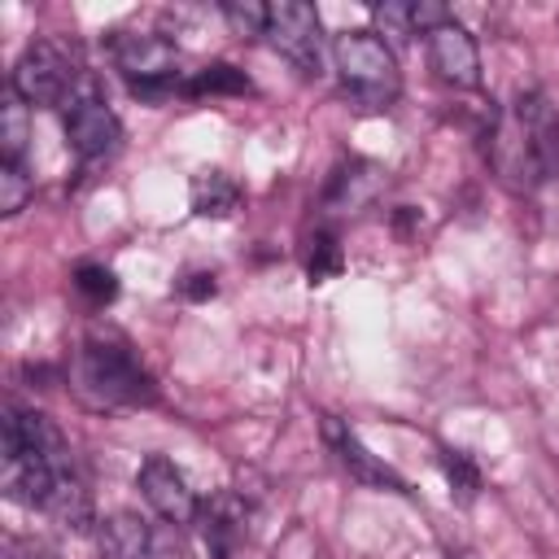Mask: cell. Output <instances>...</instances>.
I'll list each match as a JSON object with an SVG mask.
<instances>
[{
	"instance_id": "6da1fadb",
	"label": "cell",
	"mask_w": 559,
	"mask_h": 559,
	"mask_svg": "<svg viewBox=\"0 0 559 559\" xmlns=\"http://www.w3.org/2000/svg\"><path fill=\"white\" fill-rule=\"evenodd\" d=\"M489 157L511 188H537L559 166V114L542 92H524L507 114H498Z\"/></svg>"
},
{
	"instance_id": "7a4b0ae2",
	"label": "cell",
	"mask_w": 559,
	"mask_h": 559,
	"mask_svg": "<svg viewBox=\"0 0 559 559\" xmlns=\"http://www.w3.org/2000/svg\"><path fill=\"white\" fill-rule=\"evenodd\" d=\"M74 393L87 406H131L144 402L153 389H148V371L135 362L127 345L87 341L74 358Z\"/></svg>"
},
{
	"instance_id": "3957f363",
	"label": "cell",
	"mask_w": 559,
	"mask_h": 559,
	"mask_svg": "<svg viewBox=\"0 0 559 559\" xmlns=\"http://www.w3.org/2000/svg\"><path fill=\"white\" fill-rule=\"evenodd\" d=\"M332 57H336L345 92L362 109H380V105H389L397 96V87H402L397 57H393V48L376 31H345V35H336Z\"/></svg>"
},
{
	"instance_id": "277c9868",
	"label": "cell",
	"mask_w": 559,
	"mask_h": 559,
	"mask_svg": "<svg viewBox=\"0 0 559 559\" xmlns=\"http://www.w3.org/2000/svg\"><path fill=\"white\" fill-rule=\"evenodd\" d=\"M114 61L131 79L135 96H166L179 79V48L153 31H127L114 39Z\"/></svg>"
},
{
	"instance_id": "5b68a950",
	"label": "cell",
	"mask_w": 559,
	"mask_h": 559,
	"mask_svg": "<svg viewBox=\"0 0 559 559\" xmlns=\"http://www.w3.org/2000/svg\"><path fill=\"white\" fill-rule=\"evenodd\" d=\"M275 52H284L297 70L314 74L323 61V31H319V13L306 0H275L266 4V31Z\"/></svg>"
},
{
	"instance_id": "8992f818",
	"label": "cell",
	"mask_w": 559,
	"mask_h": 559,
	"mask_svg": "<svg viewBox=\"0 0 559 559\" xmlns=\"http://www.w3.org/2000/svg\"><path fill=\"white\" fill-rule=\"evenodd\" d=\"M70 79H74V70H70V61L61 57V48H52L48 39H39V44H31V48L17 57L9 87H13L26 105H57V100L66 96Z\"/></svg>"
},
{
	"instance_id": "52a82bcc",
	"label": "cell",
	"mask_w": 559,
	"mask_h": 559,
	"mask_svg": "<svg viewBox=\"0 0 559 559\" xmlns=\"http://www.w3.org/2000/svg\"><path fill=\"white\" fill-rule=\"evenodd\" d=\"M66 140L83 162H96L118 148L122 127L100 96L83 92V96H70V105H66Z\"/></svg>"
},
{
	"instance_id": "ba28073f",
	"label": "cell",
	"mask_w": 559,
	"mask_h": 559,
	"mask_svg": "<svg viewBox=\"0 0 559 559\" xmlns=\"http://www.w3.org/2000/svg\"><path fill=\"white\" fill-rule=\"evenodd\" d=\"M135 485H140L144 502H148L166 524H175V528H179V524H192V520H197V493L188 489L183 472H179L170 459H162V454L144 459V463H140Z\"/></svg>"
},
{
	"instance_id": "9c48e42d",
	"label": "cell",
	"mask_w": 559,
	"mask_h": 559,
	"mask_svg": "<svg viewBox=\"0 0 559 559\" xmlns=\"http://www.w3.org/2000/svg\"><path fill=\"white\" fill-rule=\"evenodd\" d=\"M428 44V61L437 70L441 83L450 87H480V52H476V39L467 35V26H459L454 17L432 26L424 35Z\"/></svg>"
},
{
	"instance_id": "30bf717a",
	"label": "cell",
	"mask_w": 559,
	"mask_h": 559,
	"mask_svg": "<svg viewBox=\"0 0 559 559\" xmlns=\"http://www.w3.org/2000/svg\"><path fill=\"white\" fill-rule=\"evenodd\" d=\"M323 437L332 441L336 459H341L354 476H362V480H371V485H384V489H406V485H402V476H397L393 467H384V463H380V459H376V454H371V450H367V445H362V441H358V437H354L336 415H328V419H323Z\"/></svg>"
},
{
	"instance_id": "8fae6325",
	"label": "cell",
	"mask_w": 559,
	"mask_h": 559,
	"mask_svg": "<svg viewBox=\"0 0 559 559\" xmlns=\"http://www.w3.org/2000/svg\"><path fill=\"white\" fill-rule=\"evenodd\" d=\"M100 555L105 559H148L153 555V533L140 515L118 511L100 524Z\"/></svg>"
},
{
	"instance_id": "7c38bea8",
	"label": "cell",
	"mask_w": 559,
	"mask_h": 559,
	"mask_svg": "<svg viewBox=\"0 0 559 559\" xmlns=\"http://www.w3.org/2000/svg\"><path fill=\"white\" fill-rule=\"evenodd\" d=\"M44 511H48L57 524L74 528V533H87V528H92V498H87V485L79 480V472H74V467L57 476V485H52V493H48Z\"/></svg>"
},
{
	"instance_id": "4fadbf2b",
	"label": "cell",
	"mask_w": 559,
	"mask_h": 559,
	"mask_svg": "<svg viewBox=\"0 0 559 559\" xmlns=\"http://www.w3.org/2000/svg\"><path fill=\"white\" fill-rule=\"evenodd\" d=\"M240 205V183L223 170H210V175H197L192 179V210L205 214V218H227L231 210Z\"/></svg>"
},
{
	"instance_id": "5bb4252c",
	"label": "cell",
	"mask_w": 559,
	"mask_h": 559,
	"mask_svg": "<svg viewBox=\"0 0 559 559\" xmlns=\"http://www.w3.org/2000/svg\"><path fill=\"white\" fill-rule=\"evenodd\" d=\"M245 533V502L231 498V493H218L210 507H205V537L214 542L218 559H227V546Z\"/></svg>"
},
{
	"instance_id": "9a60e30c",
	"label": "cell",
	"mask_w": 559,
	"mask_h": 559,
	"mask_svg": "<svg viewBox=\"0 0 559 559\" xmlns=\"http://www.w3.org/2000/svg\"><path fill=\"white\" fill-rule=\"evenodd\" d=\"M26 135H31L26 100L9 87V92L0 96V162H22V153H26Z\"/></svg>"
},
{
	"instance_id": "2e32d148",
	"label": "cell",
	"mask_w": 559,
	"mask_h": 559,
	"mask_svg": "<svg viewBox=\"0 0 559 559\" xmlns=\"http://www.w3.org/2000/svg\"><path fill=\"white\" fill-rule=\"evenodd\" d=\"M218 92H249V79H245L236 66L218 61V66H205V70L188 83V96H218Z\"/></svg>"
},
{
	"instance_id": "e0dca14e",
	"label": "cell",
	"mask_w": 559,
	"mask_h": 559,
	"mask_svg": "<svg viewBox=\"0 0 559 559\" xmlns=\"http://www.w3.org/2000/svg\"><path fill=\"white\" fill-rule=\"evenodd\" d=\"M31 192H35V183H31L26 166H22V162H0V214L26 210Z\"/></svg>"
},
{
	"instance_id": "ac0fdd59",
	"label": "cell",
	"mask_w": 559,
	"mask_h": 559,
	"mask_svg": "<svg viewBox=\"0 0 559 559\" xmlns=\"http://www.w3.org/2000/svg\"><path fill=\"white\" fill-rule=\"evenodd\" d=\"M445 476H450V485L459 489V498H463V502H472V498H476V489H480V472L472 467V459H467V454L445 450Z\"/></svg>"
},
{
	"instance_id": "d6986e66",
	"label": "cell",
	"mask_w": 559,
	"mask_h": 559,
	"mask_svg": "<svg viewBox=\"0 0 559 559\" xmlns=\"http://www.w3.org/2000/svg\"><path fill=\"white\" fill-rule=\"evenodd\" d=\"M341 271V245L332 231H319L314 236V249H310V280H328Z\"/></svg>"
},
{
	"instance_id": "ffe728a7",
	"label": "cell",
	"mask_w": 559,
	"mask_h": 559,
	"mask_svg": "<svg viewBox=\"0 0 559 559\" xmlns=\"http://www.w3.org/2000/svg\"><path fill=\"white\" fill-rule=\"evenodd\" d=\"M74 288H79L83 297H92L96 306H100V301H109V297L118 293V284H114V271H105V266H79V275H74Z\"/></svg>"
},
{
	"instance_id": "44dd1931",
	"label": "cell",
	"mask_w": 559,
	"mask_h": 559,
	"mask_svg": "<svg viewBox=\"0 0 559 559\" xmlns=\"http://www.w3.org/2000/svg\"><path fill=\"white\" fill-rule=\"evenodd\" d=\"M223 13H227V22H231L240 35H262V31H266V4H240V0H223Z\"/></svg>"
},
{
	"instance_id": "7402d4cb",
	"label": "cell",
	"mask_w": 559,
	"mask_h": 559,
	"mask_svg": "<svg viewBox=\"0 0 559 559\" xmlns=\"http://www.w3.org/2000/svg\"><path fill=\"white\" fill-rule=\"evenodd\" d=\"M376 22L384 26V35L393 31V35H415V26H411V4H380L376 9Z\"/></svg>"
},
{
	"instance_id": "603a6c76",
	"label": "cell",
	"mask_w": 559,
	"mask_h": 559,
	"mask_svg": "<svg viewBox=\"0 0 559 559\" xmlns=\"http://www.w3.org/2000/svg\"><path fill=\"white\" fill-rule=\"evenodd\" d=\"M183 293L188 297H214V275H188V284H183Z\"/></svg>"
},
{
	"instance_id": "cb8c5ba5",
	"label": "cell",
	"mask_w": 559,
	"mask_h": 559,
	"mask_svg": "<svg viewBox=\"0 0 559 559\" xmlns=\"http://www.w3.org/2000/svg\"><path fill=\"white\" fill-rule=\"evenodd\" d=\"M454 559H463V555H454Z\"/></svg>"
}]
</instances>
